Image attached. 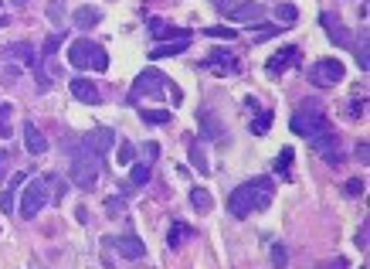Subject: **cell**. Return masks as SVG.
Wrapping results in <instances>:
<instances>
[{"instance_id":"obj_3","label":"cell","mask_w":370,"mask_h":269,"mask_svg":"<svg viewBox=\"0 0 370 269\" xmlns=\"http://www.w3.org/2000/svg\"><path fill=\"white\" fill-rule=\"evenodd\" d=\"M65 147H68V154H72V164H68V184H75V188H82V191H92L95 184H99V174H102V161H106V157L95 154L85 136L68 140Z\"/></svg>"},{"instance_id":"obj_25","label":"cell","mask_w":370,"mask_h":269,"mask_svg":"<svg viewBox=\"0 0 370 269\" xmlns=\"http://www.w3.org/2000/svg\"><path fill=\"white\" fill-rule=\"evenodd\" d=\"M146 181H150V164L140 161V164L133 168V174H129V188H143Z\"/></svg>"},{"instance_id":"obj_5","label":"cell","mask_w":370,"mask_h":269,"mask_svg":"<svg viewBox=\"0 0 370 269\" xmlns=\"http://www.w3.org/2000/svg\"><path fill=\"white\" fill-rule=\"evenodd\" d=\"M167 89H170V79H167L163 72H156V68H146V72H143V75L133 82V89H129V102L136 106L143 96H153V99H160V96H167Z\"/></svg>"},{"instance_id":"obj_16","label":"cell","mask_w":370,"mask_h":269,"mask_svg":"<svg viewBox=\"0 0 370 269\" xmlns=\"http://www.w3.org/2000/svg\"><path fill=\"white\" fill-rule=\"evenodd\" d=\"M187 48H190V38H174L170 44H156L153 51H150V58L160 62V58H174V55H184Z\"/></svg>"},{"instance_id":"obj_1","label":"cell","mask_w":370,"mask_h":269,"mask_svg":"<svg viewBox=\"0 0 370 269\" xmlns=\"http://www.w3.org/2000/svg\"><path fill=\"white\" fill-rule=\"evenodd\" d=\"M292 130L299 136H306L309 143L330 161V168H339V140L330 127V116H326V106L319 99H303L296 116H292Z\"/></svg>"},{"instance_id":"obj_34","label":"cell","mask_w":370,"mask_h":269,"mask_svg":"<svg viewBox=\"0 0 370 269\" xmlns=\"http://www.w3.org/2000/svg\"><path fill=\"white\" fill-rule=\"evenodd\" d=\"M204 31L211 34V38H228V41H231V38L238 34V31H235V28H204Z\"/></svg>"},{"instance_id":"obj_28","label":"cell","mask_w":370,"mask_h":269,"mask_svg":"<svg viewBox=\"0 0 370 269\" xmlns=\"http://www.w3.org/2000/svg\"><path fill=\"white\" fill-rule=\"evenodd\" d=\"M276 17H278V21H285V24H296V21H299V10H296L292 3H278Z\"/></svg>"},{"instance_id":"obj_10","label":"cell","mask_w":370,"mask_h":269,"mask_svg":"<svg viewBox=\"0 0 370 269\" xmlns=\"http://www.w3.org/2000/svg\"><path fill=\"white\" fill-rule=\"evenodd\" d=\"M68 89H72V96H75V99L85 102V106H99V102H102L99 85L89 82V79H72V82H68Z\"/></svg>"},{"instance_id":"obj_19","label":"cell","mask_w":370,"mask_h":269,"mask_svg":"<svg viewBox=\"0 0 370 269\" xmlns=\"http://www.w3.org/2000/svg\"><path fill=\"white\" fill-rule=\"evenodd\" d=\"M323 24H326V34L337 41L339 48H346V44H350V34H346V28H343V21H339L337 14H323Z\"/></svg>"},{"instance_id":"obj_12","label":"cell","mask_w":370,"mask_h":269,"mask_svg":"<svg viewBox=\"0 0 370 269\" xmlns=\"http://www.w3.org/2000/svg\"><path fill=\"white\" fill-rule=\"evenodd\" d=\"M190 238H197V229L187 225L184 218H174V222H170V232H167V249L174 252V249H180V245L190 242Z\"/></svg>"},{"instance_id":"obj_18","label":"cell","mask_w":370,"mask_h":269,"mask_svg":"<svg viewBox=\"0 0 370 269\" xmlns=\"http://www.w3.org/2000/svg\"><path fill=\"white\" fill-rule=\"evenodd\" d=\"M204 68H217V72H238V58L231 51H211V58L201 62Z\"/></svg>"},{"instance_id":"obj_13","label":"cell","mask_w":370,"mask_h":269,"mask_svg":"<svg viewBox=\"0 0 370 269\" xmlns=\"http://www.w3.org/2000/svg\"><path fill=\"white\" fill-rule=\"evenodd\" d=\"M224 14H228V21H262L265 7H262L258 0H245V3H238V7H228Z\"/></svg>"},{"instance_id":"obj_21","label":"cell","mask_w":370,"mask_h":269,"mask_svg":"<svg viewBox=\"0 0 370 269\" xmlns=\"http://www.w3.org/2000/svg\"><path fill=\"white\" fill-rule=\"evenodd\" d=\"M190 204H194L201 215H211V211H215V198H211L208 188H194V191H190Z\"/></svg>"},{"instance_id":"obj_7","label":"cell","mask_w":370,"mask_h":269,"mask_svg":"<svg viewBox=\"0 0 370 269\" xmlns=\"http://www.w3.org/2000/svg\"><path fill=\"white\" fill-rule=\"evenodd\" d=\"M343 75H346V68H343L339 58H319V62L309 65V82L316 89H333V85L343 82Z\"/></svg>"},{"instance_id":"obj_8","label":"cell","mask_w":370,"mask_h":269,"mask_svg":"<svg viewBox=\"0 0 370 269\" xmlns=\"http://www.w3.org/2000/svg\"><path fill=\"white\" fill-rule=\"evenodd\" d=\"M106 245H112L119 256H126V259H143L146 256V245H143V238L136 236V232H126V236L119 238H109Z\"/></svg>"},{"instance_id":"obj_11","label":"cell","mask_w":370,"mask_h":269,"mask_svg":"<svg viewBox=\"0 0 370 269\" xmlns=\"http://www.w3.org/2000/svg\"><path fill=\"white\" fill-rule=\"evenodd\" d=\"M197 123H201V136H204V140H228V127L217 123V116L211 109H201V113H197Z\"/></svg>"},{"instance_id":"obj_23","label":"cell","mask_w":370,"mask_h":269,"mask_svg":"<svg viewBox=\"0 0 370 269\" xmlns=\"http://www.w3.org/2000/svg\"><path fill=\"white\" fill-rule=\"evenodd\" d=\"M170 116H174V109H140V120H143V123H153V127L170 123Z\"/></svg>"},{"instance_id":"obj_29","label":"cell","mask_w":370,"mask_h":269,"mask_svg":"<svg viewBox=\"0 0 370 269\" xmlns=\"http://www.w3.org/2000/svg\"><path fill=\"white\" fill-rule=\"evenodd\" d=\"M364 188H367V184H364V177H350V181H346V188H343V195H346V198H360V195H364Z\"/></svg>"},{"instance_id":"obj_26","label":"cell","mask_w":370,"mask_h":269,"mask_svg":"<svg viewBox=\"0 0 370 269\" xmlns=\"http://www.w3.org/2000/svg\"><path fill=\"white\" fill-rule=\"evenodd\" d=\"M292 157H296V150H292V147H285V150H282V154L276 157V164H272V168H276V174H282V177H289V168H292Z\"/></svg>"},{"instance_id":"obj_30","label":"cell","mask_w":370,"mask_h":269,"mask_svg":"<svg viewBox=\"0 0 370 269\" xmlns=\"http://www.w3.org/2000/svg\"><path fill=\"white\" fill-rule=\"evenodd\" d=\"M133 154H136V147L129 140H123L119 143V164H133Z\"/></svg>"},{"instance_id":"obj_17","label":"cell","mask_w":370,"mask_h":269,"mask_svg":"<svg viewBox=\"0 0 370 269\" xmlns=\"http://www.w3.org/2000/svg\"><path fill=\"white\" fill-rule=\"evenodd\" d=\"M150 34L156 41H163V38H190V28H177V24H167V21L153 17L150 21Z\"/></svg>"},{"instance_id":"obj_24","label":"cell","mask_w":370,"mask_h":269,"mask_svg":"<svg viewBox=\"0 0 370 269\" xmlns=\"http://www.w3.org/2000/svg\"><path fill=\"white\" fill-rule=\"evenodd\" d=\"M190 164L201 170V174H208V170H211L208 157H204V147H201V143H194V140H190Z\"/></svg>"},{"instance_id":"obj_22","label":"cell","mask_w":370,"mask_h":269,"mask_svg":"<svg viewBox=\"0 0 370 269\" xmlns=\"http://www.w3.org/2000/svg\"><path fill=\"white\" fill-rule=\"evenodd\" d=\"M255 113H258V116L251 120V133L265 136L269 133V127H272V116H276V113H272V109H255Z\"/></svg>"},{"instance_id":"obj_27","label":"cell","mask_w":370,"mask_h":269,"mask_svg":"<svg viewBox=\"0 0 370 269\" xmlns=\"http://www.w3.org/2000/svg\"><path fill=\"white\" fill-rule=\"evenodd\" d=\"M10 116H14V106L0 99V140H7V136H10Z\"/></svg>"},{"instance_id":"obj_35","label":"cell","mask_w":370,"mask_h":269,"mask_svg":"<svg viewBox=\"0 0 370 269\" xmlns=\"http://www.w3.org/2000/svg\"><path fill=\"white\" fill-rule=\"evenodd\" d=\"M123 198H126V195H123ZM123 198H109V202H106V211H112V215H123V208H126Z\"/></svg>"},{"instance_id":"obj_2","label":"cell","mask_w":370,"mask_h":269,"mask_svg":"<svg viewBox=\"0 0 370 269\" xmlns=\"http://www.w3.org/2000/svg\"><path fill=\"white\" fill-rule=\"evenodd\" d=\"M276 198V181L269 177V174H262V177H251L245 184H238L231 195H228V211L235 215V218H248V215H255V211H265L269 204Z\"/></svg>"},{"instance_id":"obj_31","label":"cell","mask_w":370,"mask_h":269,"mask_svg":"<svg viewBox=\"0 0 370 269\" xmlns=\"http://www.w3.org/2000/svg\"><path fill=\"white\" fill-rule=\"evenodd\" d=\"M364 106H367V99H353L350 109H346V116H350V120H364Z\"/></svg>"},{"instance_id":"obj_4","label":"cell","mask_w":370,"mask_h":269,"mask_svg":"<svg viewBox=\"0 0 370 269\" xmlns=\"http://www.w3.org/2000/svg\"><path fill=\"white\" fill-rule=\"evenodd\" d=\"M68 65L78 68V72H106L109 68V55H106V48L92 41V38H78V41H72L68 44Z\"/></svg>"},{"instance_id":"obj_9","label":"cell","mask_w":370,"mask_h":269,"mask_svg":"<svg viewBox=\"0 0 370 269\" xmlns=\"http://www.w3.org/2000/svg\"><path fill=\"white\" fill-rule=\"evenodd\" d=\"M303 62V51L296 48V44H289V48H278V55H272L269 62H265V72L269 75H282L289 65H299Z\"/></svg>"},{"instance_id":"obj_14","label":"cell","mask_w":370,"mask_h":269,"mask_svg":"<svg viewBox=\"0 0 370 269\" xmlns=\"http://www.w3.org/2000/svg\"><path fill=\"white\" fill-rule=\"evenodd\" d=\"M24 147H28V154H34V157H41L44 150H48V140H44V133L34 127V120H24Z\"/></svg>"},{"instance_id":"obj_38","label":"cell","mask_w":370,"mask_h":269,"mask_svg":"<svg viewBox=\"0 0 370 269\" xmlns=\"http://www.w3.org/2000/svg\"><path fill=\"white\" fill-rule=\"evenodd\" d=\"M10 3H17V7H24V3H28V0H10Z\"/></svg>"},{"instance_id":"obj_32","label":"cell","mask_w":370,"mask_h":269,"mask_svg":"<svg viewBox=\"0 0 370 269\" xmlns=\"http://www.w3.org/2000/svg\"><path fill=\"white\" fill-rule=\"evenodd\" d=\"M272 263H276V266H285V263H289V256H285V245H282V242L272 245Z\"/></svg>"},{"instance_id":"obj_6","label":"cell","mask_w":370,"mask_h":269,"mask_svg":"<svg viewBox=\"0 0 370 269\" xmlns=\"http://www.w3.org/2000/svg\"><path fill=\"white\" fill-rule=\"evenodd\" d=\"M51 202V195H48V177H28L24 181V202H21V218H37L41 215V208Z\"/></svg>"},{"instance_id":"obj_20","label":"cell","mask_w":370,"mask_h":269,"mask_svg":"<svg viewBox=\"0 0 370 269\" xmlns=\"http://www.w3.org/2000/svg\"><path fill=\"white\" fill-rule=\"evenodd\" d=\"M102 21V10L99 7H78L75 14H72V24L75 28H95Z\"/></svg>"},{"instance_id":"obj_36","label":"cell","mask_w":370,"mask_h":269,"mask_svg":"<svg viewBox=\"0 0 370 269\" xmlns=\"http://www.w3.org/2000/svg\"><path fill=\"white\" fill-rule=\"evenodd\" d=\"M357 245H360V249H367V225H360V232H357Z\"/></svg>"},{"instance_id":"obj_33","label":"cell","mask_w":370,"mask_h":269,"mask_svg":"<svg viewBox=\"0 0 370 269\" xmlns=\"http://www.w3.org/2000/svg\"><path fill=\"white\" fill-rule=\"evenodd\" d=\"M357 65H360V72H367L370 62H367V38L360 41V48H357Z\"/></svg>"},{"instance_id":"obj_37","label":"cell","mask_w":370,"mask_h":269,"mask_svg":"<svg viewBox=\"0 0 370 269\" xmlns=\"http://www.w3.org/2000/svg\"><path fill=\"white\" fill-rule=\"evenodd\" d=\"M146 157H150V161L160 157V147H156V143H146Z\"/></svg>"},{"instance_id":"obj_15","label":"cell","mask_w":370,"mask_h":269,"mask_svg":"<svg viewBox=\"0 0 370 269\" xmlns=\"http://www.w3.org/2000/svg\"><path fill=\"white\" fill-rule=\"evenodd\" d=\"M24 181H28V174L21 170V174H14V177H10V184L3 188V195H0V211H3V215H10V211H14V198H17V188H24Z\"/></svg>"}]
</instances>
